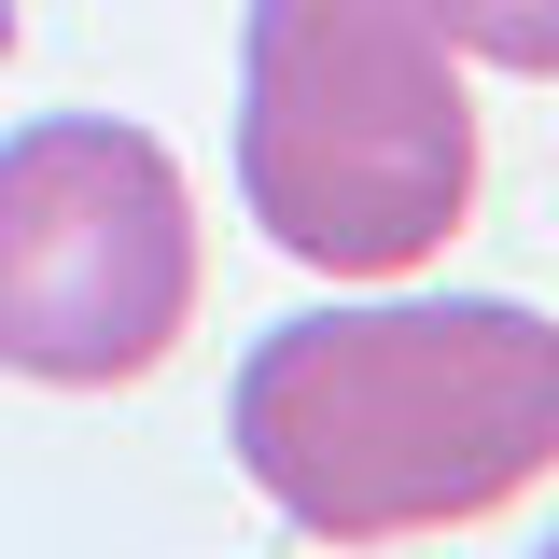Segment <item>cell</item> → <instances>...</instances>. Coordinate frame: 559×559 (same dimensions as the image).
Instances as JSON below:
<instances>
[{
    "instance_id": "6da1fadb",
    "label": "cell",
    "mask_w": 559,
    "mask_h": 559,
    "mask_svg": "<svg viewBox=\"0 0 559 559\" xmlns=\"http://www.w3.org/2000/svg\"><path fill=\"white\" fill-rule=\"evenodd\" d=\"M238 476L308 546H406L559 476V322L518 294L308 308L238 364Z\"/></svg>"
},
{
    "instance_id": "7a4b0ae2",
    "label": "cell",
    "mask_w": 559,
    "mask_h": 559,
    "mask_svg": "<svg viewBox=\"0 0 559 559\" xmlns=\"http://www.w3.org/2000/svg\"><path fill=\"white\" fill-rule=\"evenodd\" d=\"M238 197L322 280L433 266L476 210V84L448 0H252Z\"/></svg>"
},
{
    "instance_id": "277c9868",
    "label": "cell",
    "mask_w": 559,
    "mask_h": 559,
    "mask_svg": "<svg viewBox=\"0 0 559 559\" xmlns=\"http://www.w3.org/2000/svg\"><path fill=\"white\" fill-rule=\"evenodd\" d=\"M448 43L518 84H559V0H448Z\"/></svg>"
},
{
    "instance_id": "5b68a950",
    "label": "cell",
    "mask_w": 559,
    "mask_h": 559,
    "mask_svg": "<svg viewBox=\"0 0 559 559\" xmlns=\"http://www.w3.org/2000/svg\"><path fill=\"white\" fill-rule=\"evenodd\" d=\"M532 559H559V532H546V546H532Z\"/></svg>"
},
{
    "instance_id": "3957f363",
    "label": "cell",
    "mask_w": 559,
    "mask_h": 559,
    "mask_svg": "<svg viewBox=\"0 0 559 559\" xmlns=\"http://www.w3.org/2000/svg\"><path fill=\"white\" fill-rule=\"evenodd\" d=\"M197 322V182L127 112L0 140V364L43 392H127Z\"/></svg>"
}]
</instances>
